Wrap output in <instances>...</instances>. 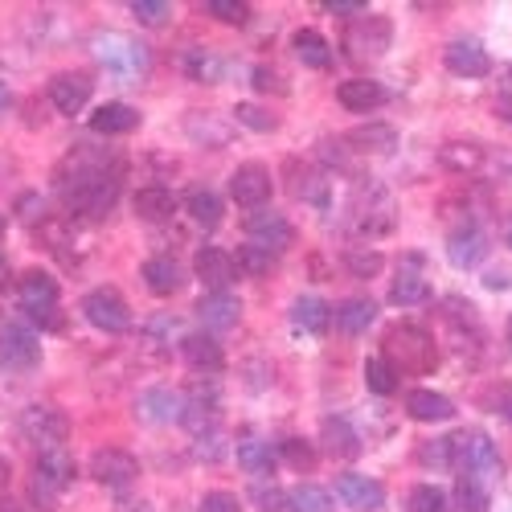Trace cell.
Listing matches in <instances>:
<instances>
[{"label": "cell", "instance_id": "obj_8", "mask_svg": "<svg viewBox=\"0 0 512 512\" xmlns=\"http://www.w3.org/2000/svg\"><path fill=\"white\" fill-rule=\"evenodd\" d=\"M17 300L37 324L58 328V320H54V312H58V279L50 271H25L17 279Z\"/></svg>", "mask_w": 512, "mask_h": 512}, {"label": "cell", "instance_id": "obj_2", "mask_svg": "<svg viewBox=\"0 0 512 512\" xmlns=\"http://www.w3.org/2000/svg\"><path fill=\"white\" fill-rule=\"evenodd\" d=\"M381 357H386L398 373H431L439 365L435 340L426 336V328H414V324H398L386 336V353Z\"/></svg>", "mask_w": 512, "mask_h": 512}, {"label": "cell", "instance_id": "obj_59", "mask_svg": "<svg viewBox=\"0 0 512 512\" xmlns=\"http://www.w3.org/2000/svg\"><path fill=\"white\" fill-rule=\"evenodd\" d=\"M5 484H9V459L0 455V488H5Z\"/></svg>", "mask_w": 512, "mask_h": 512}, {"label": "cell", "instance_id": "obj_28", "mask_svg": "<svg viewBox=\"0 0 512 512\" xmlns=\"http://www.w3.org/2000/svg\"><path fill=\"white\" fill-rule=\"evenodd\" d=\"M406 414L418 422H451L455 418V402L439 390H410L406 394Z\"/></svg>", "mask_w": 512, "mask_h": 512}, {"label": "cell", "instance_id": "obj_45", "mask_svg": "<svg viewBox=\"0 0 512 512\" xmlns=\"http://www.w3.org/2000/svg\"><path fill=\"white\" fill-rule=\"evenodd\" d=\"M132 17L148 29H164L173 21V5H168V0H132Z\"/></svg>", "mask_w": 512, "mask_h": 512}, {"label": "cell", "instance_id": "obj_22", "mask_svg": "<svg viewBox=\"0 0 512 512\" xmlns=\"http://www.w3.org/2000/svg\"><path fill=\"white\" fill-rule=\"evenodd\" d=\"M414 267H418V254H410L406 267L394 271V279H390V304H398V308H418V304H426V295H431V283H426V275L414 271Z\"/></svg>", "mask_w": 512, "mask_h": 512}, {"label": "cell", "instance_id": "obj_31", "mask_svg": "<svg viewBox=\"0 0 512 512\" xmlns=\"http://www.w3.org/2000/svg\"><path fill=\"white\" fill-rule=\"evenodd\" d=\"M140 279H144V287L152 295H173L181 287V263L173 259V254H156V259L144 263Z\"/></svg>", "mask_w": 512, "mask_h": 512}, {"label": "cell", "instance_id": "obj_56", "mask_svg": "<svg viewBox=\"0 0 512 512\" xmlns=\"http://www.w3.org/2000/svg\"><path fill=\"white\" fill-rule=\"evenodd\" d=\"M324 13H332V17H361L365 13V0H324Z\"/></svg>", "mask_w": 512, "mask_h": 512}, {"label": "cell", "instance_id": "obj_43", "mask_svg": "<svg viewBox=\"0 0 512 512\" xmlns=\"http://www.w3.org/2000/svg\"><path fill=\"white\" fill-rule=\"evenodd\" d=\"M406 508H410V512H451V500H447V492L435 488V484H418V488H410Z\"/></svg>", "mask_w": 512, "mask_h": 512}, {"label": "cell", "instance_id": "obj_41", "mask_svg": "<svg viewBox=\"0 0 512 512\" xmlns=\"http://www.w3.org/2000/svg\"><path fill=\"white\" fill-rule=\"evenodd\" d=\"M345 267H349L353 279H377L381 267H386V259H381L377 250H369V246H349L345 250Z\"/></svg>", "mask_w": 512, "mask_h": 512}, {"label": "cell", "instance_id": "obj_63", "mask_svg": "<svg viewBox=\"0 0 512 512\" xmlns=\"http://www.w3.org/2000/svg\"><path fill=\"white\" fill-rule=\"evenodd\" d=\"M508 246H512V226H508Z\"/></svg>", "mask_w": 512, "mask_h": 512}, {"label": "cell", "instance_id": "obj_26", "mask_svg": "<svg viewBox=\"0 0 512 512\" xmlns=\"http://www.w3.org/2000/svg\"><path fill=\"white\" fill-rule=\"evenodd\" d=\"M238 463L246 467L250 476H275V467H279V447L259 439L254 431H242V443H238Z\"/></svg>", "mask_w": 512, "mask_h": 512}, {"label": "cell", "instance_id": "obj_21", "mask_svg": "<svg viewBox=\"0 0 512 512\" xmlns=\"http://www.w3.org/2000/svg\"><path fill=\"white\" fill-rule=\"evenodd\" d=\"M181 357L197 373H222V365H226V349L218 345V336H213V332H189V336H181Z\"/></svg>", "mask_w": 512, "mask_h": 512}, {"label": "cell", "instance_id": "obj_47", "mask_svg": "<svg viewBox=\"0 0 512 512\" xmlns=\"http://www.w3.org/2000/svg\"><path fill=\"white\" fill-rule=\"evenodd\" d=\"M234 119L242 127H250V132H275V127H279V119L267 107H259V103H238L234 107Z\"/></svg>", "mask_w": 512, "mask_h": 512}, {"label": "cell", "instance_id": "obj_49", "mask_svg": "<svg viewBox=\"0 0 512 512\" xmlns=\"http://www.w3.org/2000/svg\"><path fill=\"white\" fill-rule=\"evenodd\" d=\"M250 500L259 504L263 512H291V492H283V488H275V484H254V492H250Z\"/></svg>", "mask_w": 512, "mask_h": 512}, {"label": "cell", "instance_id": "obj_58", "mask_svg": "<svg viewBox=\"0 0 512 512\" xmlns=\"http://www.w3.org/2000/svg\"><path fill=\"white\" fill-rule=\"evenodd\" d=\"M13 103V91H9V82H0V111H5Z\"/></svg>", "mask_w": 512, "mask_h": 512}, {"label": "cell", "instance_id": "obj_12", "mask_svg": "<svg viewBox=\"0 0 512 512\" xmlns=\"http://www.w3.org/2000/svg\"><path fill=\"white\" fill-rule=\"evenodd\" d=\"M91 476H95L103 488H127V484H136V476H140V459H136L132 451L103 447V451H95V459H91Z\"/></svg>", "mask_w": 512, "mask_h": 512}, {"label": "cell", "instance_id": "obj_57", "mask_svg": "<svg viewBox=\"0 0 512 512\" xmlns=\"http://www.w3.org/2000/svg\"><path fill=\"white\" fill-rule=\"evenodd\" d=\"M484 283H488V287H496V291H500V287H508V283H512V275H508V271H496V275H492V271H488V279H484Z\"/></svg>", "mask_w": 512, "mask_h": 512}, {"label": "cell", "instance_id": "obj_20", "mask_svg": "<svg viewBox=\"0 0 512 512\" xmlns=\"http://www.w3.org/2000/svg\"><path fill=\"white\" fill-rule=\"evenodd\" d=\"M336 496L345 500L349 508H357V512L386 508V488H381L373 476H357V472H345V476L336 480Z\"/></svg>", "mask_w": 512, "mask_h": 512}, {"label": "cell", "instance_id": "obj_14", "mask_svg": "<svg viewBox=\"0 0 512 512\" xmlns=\"http://www.w3.org/2000/svg\"><path fill=\"white\" fill-rule=\"evenodd\" d=\"M41 361V345L25 324H0V365L9 369H33Z\"/></svg>", "mask_w": 512, "mask_h": 512}, {"label": "cell", "instance_id": "obj_52", "mask_svg": "<svg viewBox=\"0 0 512 512\" xmlns=\"http://www.w3.org/2000/svg\"><path fill=\"white\" fill-rule=\"evenodd\" d=\"M201 512H242V500L234 496V492H205V500H201Z\"/></svg>", "mask_w": 512, "mask_h": 512}, {"label": "cell", "instance_id": "obj_60", "mask_svg": "<svg viewBox=\"0 0 512 512\" xmlns=\"http://www.w3.org/2000/svg\"><path fill=\"white\" fill-rule=\"evenodd\" d=\"M0 512H25L17 500H0Z\"/></svg>", "mask_w": 512, "mask_h": 512}, {"label": "cell", "instance_id": "obj_17", "mask_svg": "<svg viewBox=\"0 0 512 512\" xmlns=\"http://www.w3.org/2000/svg\"><path fill=\"white\" fill-rule=\"evenodd\" d=\"M50 103L58 115H82V107L91 103V78L78 74V70L54 74L50 78Z\"/></svg>", "mask_w": 512, "mask_h": 512}, {"label": "cell", "instance_id": "obj_32", "mask_svg": "<svg viewBox=\"0 0 512 512\" xmlns=\"http://www.w3.org/2000/svg\"><path fill=\"white\" fill-rule=\"evenodd\" d=\"M291 50H295V58H300L304 66H312V70H328L332 66V46H328V37L320 29H295Z\"/></svg>", "mask_w": 512, "mask_h": 512}, {"label": "cell", "instance_id": "obj_1", "mask_svg": "<svg viewBox=\"0 0 512 512\" xmlns=\"http://www.w3.org/2000/svg\"><path fill=\"white\" fill-rule=\"evenodd\" d=\"M451 467L463 476H472L480 484H496L504 476V459L496 451V443L484 431H459L451 435Z\"/></svg>", "mask_w": 512, "mask_h": 512}, {"label": "cell", "instance_id": "obj_54", "mask_svg": "<svg viewBox=\"0 0 512 512\" xmlns=\"http://www.w3.org/2000/svg\"><path fill=\"white\" fill-rule=\"evenodd\" d=\"M250 87L254 91H267V95H283V82H279V74L271 66H254L250 70Z\"/></svg>", "mask_w": 512, "mask_h": 512}, {"label": "cell", "instance_id": "obj_64", "mask_svg": "<svg viewBox=\"0 0 512 512\" xmlns=\"http://www.w3.org/2000/svg\"><path fill=\"white\" fill-rule=\"evenodd\" d=\"M0 230H5V218H0Z\"/></svg>", "mask_w": 512, "mask_h": 512}, {"label": "cell", "instance_id": "obj_62", "mask_svg": "<svg viewBox=\"0 0 512 512\" xmlns=\"http://www.w3.org/2000/svg\"><path fill=\"white\" fill-rule=\"evenodd\" d=\"M508 345H512V320H508Z\"/></svg>", "mask_w": 512, "mask_h": 512}, {"label": "cell", "instance_id": "obj_7", "mask_svg": "<svg viewBox=\"0 0 512 512\" xmlns=\"http://www.w3.org/2000/svg\"><path fill=\"white\" fill-rule=\"evenodd\" d=\"M21 435L37 447V451H46V447H66V435H70V422L58 406L50 402H33L25 406L21 414Z\"/></svg>", "mask_w": 512, "mask_h": 512}, {"label": "cell", "instance_id": "obj_30", "mask_svg": "<svg viewBox=\"0 0 512 512\" xmlns=\"http://www.w3.org/2000/svg\"><path fill=\"white\" fill-rule=\"evenodd\" d=\"M349 152H394L398 148V127L390 123H361L345 136Z\"/></svg>", "mask_w": 512, "mask_h": 512}, {"label": "cell", "instance_id": "obj_27", "mask_svg": "<svg viewBox=\"0 0 512 512\" xmlns=\"http://www.w3.org/2000/svg\"><path fill=\"white\" fill-rule=\"evenodd\" d=\"M91 127L99 136H127L140 127V111L132 103H99L91 115Z\"/></svg>", "mask_w": 512, "mask_h": 512}, {"label": "cell", "instance_id": "obj_36", "mask_svg": "<svg viewBox=\"0 0 512 512\" xmlns=\"http://www.w3.org/2000/svg\"><path fill=\"white\" fill-rule=\"evenodd\" d=\"M373 320H377V304L361 300V295H353V300H345L336 308V324H340V332H345V336H361Z\"/></svg>", "mask_w": 512, "mask_h": 512}, {"label": "cell", "instance_id": "obj_37", "mask_svg": "<svg viewBox=\"0 0 512 512\" xmlns=\"http://www.w3.org/2000/svg\"><path fill=\"white\" fill-rule=\"evenodd\" d=\"M234 267H238V275L263 279V275L275 271V254L263 250V246H254V242H246V246H238V254H234Z\"/></svg>", "mask_w": 512, "mask_h": 512}, {"label": "cell", "instance_id": "obj_18", "mask_svg": "<svg viewBox=\"0 0 512 512\" xmlns=\"http://www.w3.org/2000/svg\"><path fill=\"white\" fill-rule=\"evenodd\" d=\"M197 320L205 324V332H230L242 324V300L230 291H209L197 304Z\"/></svg>", "mask_w": 512, "mask_h": 512}, {"label": "cell", "instance_id": "obj_29", "mask_svg": "<svg viewBox=\"0 0 512 512\" xmlns=\"http://www.w3.org/2000/svg\"><path fill=\"white\" fill-rule=\"evenodd\" d=\"M291 193L300 201H312V205L328 209V201H332L328 173H320V168H312V164H291Z\"/></svg>", "mask_w": 512, "mask_h": 512}, {"label": "cell", "instance_id": "obj_34", "mask_svg": "<svg viewBox=\"0 0 512 512\" xmlns=\"http://www.w3.org/2000/svg\"><path fill=\"white\" fill-rule=\"evenodd\" d=\"M136 213L144 222H168L177 213V197L168 193L164 185H148V189L136 193Z\"/></svg>", "mask_w": 512, "mask_h": 512}, {"label": "cell", "instance_id": "obj_9", "mask_svg": "<svg viewBox=\"0 0 512 512\" xmlns=\"http://www.w3.org/2000/svg\"><path fill=\"white\" fill-rule=\"evenodd\" d=\"M82 312H87V320L99 332H127V328H132V308H127V300L115 287L87 291V295H82Z\"/></svg>", "mask_w": 512, "mask_h": 512}, {"label": "cell", "instance_id": "obj_42", "mask_svg": "<svg viewBox=\"0 0 512 512\" xmlns=\"http://www.w3.org/2000/svg\"><path fill=\"white\" fill-rule=\"evenodd\" d=\"M275 447H279V459L291 463L295 472H312V467H316V447L308 439H300V435H291V439H283Z\"/></svg>", "mask_w": 512, "mask_h": 512}, {"label": "cell", "instance_id": "obj_19", "mask_svg": "<svg viewBox=\"0 0 512 512\" xmlns=\"http://www.w3.org/2000/svg\"><path fill=\"white\" fill-rule=\"evenodd\" d=\"M181 426L193 439L222 431V414H218V398H213V390H193V398L181 406Z\"/></svg>", "mask_w": 512, "mask_h": 512}, {"label": "cell", "instance_id": "obj_33", "mask_svg": "<svg viewBox=\"0 0 512 512\" xmlns=\"http://www.w3.org/2000/svg\"><path fill=\"white\" fill-rule=\"evenodd\" d=\"M181 70L193 82H205V87H213V82H222V74H226V58H218V54L205 50V46H189L185 58H181Z\"/></svg>", "mask_w": 512, "mask_h": 512}, {"label": "cell", "instance_id": "obj_24", "mask_svg": "<svg viewBox=\"0 0 512 512\" xmlns=\"http://www.w3.org/2000/svg\"><path fill=\"white\" fill-rule=\"evenodd\" d=\"M320 443H324V451L336 455V459H357L361 447H365L361 435L353 431V422L340 418V414H328V418L320 422Z\"/></svg>", "mask_w": 512, "mask_h": 512}, {"label": "cell", "instance_id": "obj_25", "mask_svg": "<svg viewBox=\"0 0 512 512\" xmlns=\"http://www.w3.org/2000/svg\"><path fill=\"white\" fill-rule=\"evenodd\" d=\"M181 394L177 390H168V386H152V390H144L140 394V402H136V410H140V418L148 422V426H164V422H181Z\"/></svg>", "mask_w": 512, "mask_h": 512}, {"label": "cell", "instance_id": "obj_39", "mask_svg": "<svg viewBox=\"0 0 512 512\" xmlns=\"http://www.w3.org/2000/svg\"><path fill=\"white\" fill-rule=\"evenodd\" d=\"M365 386L373 390V394H381V398H386V394H394L398 390V369L386 361V357H369L365 361Z\"/></svg>", "mask_w": 512, "mask_h": 512}, {"label": "cell", "instance_id": "obj_48", "mask_svg": "<svg viewBox=\"0 0 512 512\" xmlns=\"http://www.w3.org/2000/svg\"><path fill=\"white\" fill-rule=\"evenodd\" d=\"M173 336H177V316H152L148 328H144V345L148 349H164L173 345Z\"/></svg>", "mask_w": 512, "mask_h": 512}, {"label": "cell", "instance_id": "obj_4", "mask_svg": "<svg viewBox=\"0 0 512 512\" xmlns=\"http://www.w3.org/2000/svg\"><path fill=\"white\" fill-rule=\"evenodd\" d=\"M74 484V459L66 447H46L37 451L33 463V480H29V500H41V508H50L58 500V492H66Z\"/></svg>", "mask_w": 512, "mask_h": 512}, {"label": "cell", "instance_id": "obj_40", "mask_svg": "<svg viewBox=\"0 0 512 512\" xmlns=\"http://www.w3.org/2000/svg\"><path fill=\"white\" fill-rule=\"evenodd\" d=\"M451 500H455L459 512H488V484H480L472 476H459Z\"/></svg>", "mask_w": 512, "mask_h": 512}, {"label": "cell", "instance_id": "obj_53", "mask_svg": "<svg viewBox=\"0 0 512 512\" xmlns=\"http://www.w3.org/2000/svg\"><path fill=\"white\" fill-rule=\"evenodd\" d=\"M447 320H451V324H463V328H480V316H476V308L467 304V300H455V295L447 300Z\"/></svg>", "mask_w": 512, "mask_h": 512}, {"label": "cell", "instance_id": "obj_3", "mask_svg": "<svg viewBox=\"0 0 512 512\" xmlns=\"http://www.w3.org/2000/svg\"><path fill=\"white\" fill-rule=\"evenodd\" d=\"M439 164L455 177H500L512 168V156H504L500 148L472 144V140H451L439 148Z\"/></svg>", "mask_w": 512, "mask_h": 512}, {"label": "cell", "instance_id": "obj_16", "mask_svg": "<svg viewBox=\"0 0 512 512\" xmlns=\"http://www.w3.org/2000/svg\"><path fill=\"white\" fill-rule=\"evenodd\" d=\"M193 271H197V279H201L209 291H230V283L238 279L234 254L222 250V246H201L197 259H193Z\"/></svg>", "mask_w": 512, "mask_h": 512}, {"label": "cell", "instance_id": "obj_51", "mask_svg": "<svg viewBox=\"0 0 512 512\" xmlns=\"http://www.w3.org/2000/svg\"><path fill=\"white\" fill-rule=\"evenodd\" d=\"M418 459L426 467H451V439H431V443L418 451Z\"/></svg>", "mask_w": 512, "mask_h": 512}, {"label": "cell", "instance_id": "obj_13", "mask_svg": "<svg viewBox=\"0 0 512 512\" xmlns=\"http://www.w3.org/2000/svg\"><path fill=\"white\" fill-rule=\"evenodd\" d=\"M443 62H447V70L459 74V78H484V74L492 70V58H488V50H484L480 37H455V41H447Z\"/></svg>", "mask_w": 512, "mask_h": 512}, {"label": "cell", "instance_id": "obj_35", "mask_svg": "<svg viewBox=\"0 0 512 512\" xmlns=\"http://www.w3.org/2000/svg\"><path fill=\"white\" fill-rule=\"evenodd\" d=\"M328 320H332V312H328L324 300H316V295H300V300L291 304V324L304 328V332H312V336L328 332Z\"/></svg>", "mask_w": 512, "mask_h": 512}, {"label": "cell", "instance_id": "obj_6", "mask_svg": "<svg viewBox=\"0 0 512 512\" xmlns=\"http://www.w3.org/2000/svg\"><path fill=\"white\" fill-rule=\"evenodd\" d=\"M390 41H394V25H390V17H381V13H361L345 29V50L357 62H377L381 54L390 50Z\"/></svg>", "mask_w": 512, "mask_h": 512}, {"label": "cell", "instance_id": "obj_5", "mask_svg": "<svg viewBox=\"0 0 512 512\" xmlns=\"http://www.w3.org/2000/svg\"><path fill=\"white\" fill-rule=\"evenodd\" d=\"M95 58L103 70H111L119 82H132L148 70V46L144 41H132L123 33H103L95 37Z\"/></svg>", "mask_w": 512, "mask_h": 512}, {"label": "cell", "instance_id": "obj_23", "mask_svg": "<svg viewBox=\"0 0 512 512\" xmlns=\"http://www.w3.org/2000/svg\"><path fill=\"white\" fill-rule=\"evenodd\" d=\"M336 99H340V107L345 111H353V115H365V111H377V107H386V87L381 82H373V78H349V82H340L336 87Z\"/></svg>", "mask_w": 512, "mask_h": 512}, {"label": "cell", "instance_id": "obj_46", "mask_svg": "<svg viewBox=\"0 0 512 512\" xmlns=\"http://www.w3.org/2000/svg\"><path fill=\"white\" fill-rule=\"evenodd\" d=\"M291 512H332L328 488H316V484L295 488V492H291Z\"/></svg>", "mask_w": 512, "mask_h": 512}, {"label": "cell", "instance_id": "obj_38", "mask_svg": "<svg viewBox=\"0 0 512 512\" xmlns=\"http://www.w3.org/2000/svg\"><path fill=\"white\" fill-rule=\"evenodd\" d=\"M185 209H189V218L197 222V226H205V230H213L222 222V201L213 197L209 189H193L189 197H185Z\"/></svg>", "mask_w": 512, "mask_h": 512}, {"label": "cell", "instance_id": "obj_44", "mask_svg": "<svg viewBox=\"0 0 512 512\" xmlns=\"http://www.w3.org/2000/svg\"><path fill=\"white\" fill-rule=\"evenodd\" d=\"M189 136H197V144H209V148H218V144H226V127L218 123V115L213 111H197L193 119H189Z\"/></svg>", "mask_w": 512, "mask_h": 512}, {"label": "cell", "instance_id": "obj_61", "mask_svg": "<svg viewBox=\"0 0 512 512\" xmlns=\"http://www.w3.org/2000/svg\"><path fill=\"white\" fill-rule=\"evenodd\" d=\"M5 279H9V263H5V254H0V287H5Z\"/></svg>", "mask_w": 512, "mask_h": 512}, {"label": "cell", "instance_id": "obj_55", "mask_svg": "<svg viewBox=\"0 0 512 512\" xmlns=\"http://www.w3.org/2000/svg\"><path fill=\"white\" fill-rule=\"evenodd\" d=\"M496 111H500V119H508V123H512V66H504V74H500V91H496Z\"/></svg>", "mask_w": 512, "mask_h": 512}, {"label": "cell", "instance_id": "obj_15", "mask_svg": "<svg viewBox=\"0 0 512 512\" xmlns=\"http://www.w3.org/2000/svg\"><path fill=\"white\" fill-rule=\"evenodd\" d=\"M447 259H451L459 271L480 267V263L488 259V234H484V226L463 222L459 230H451V238H447Z\"/></svg>", "mask_w": 512, "mask_h": 512}, {"label": "cell", "instance_id": "obj_50", "mask_svg": "<svg viewBox=\"0 0 512 512\" xmlns=\"http://www.w3.org/2000/svg\"><path fill=\"white\" fill-rule=\"evenodd\" d=\"M209 17H218L222 25H246L250 21V5L246 0H209Z\"/></svg>", "mask_w": 512, "mask_h": 512}, {"label": "cell", "instance_id": "obj_10", "mask_svg": "<svg viewBox=\"0 0 512 512\" xmlns=\"http://www.w3.org/2000/svg\"><path fill=\"white\" fill-rule=\"evenodd\" d=\"M242 226H246L250 242H254V246H263V250H271L275 259L295 242V226L283 218V213H275V209H250Z\"/></svg>", "mask_w": 512, "mask_h": 512}, {"label": "cell", "instance_id": "obj_11", "mask_svg": "<svg viewBox=\"0 0 512 512\" xmlns=\"http://www.w3.org/2000/svg\"><path fill=\"white\" fill-rule=\"evenodd\" d=\"M271 173H267V164L259 160H246L234 168V177H230V197L242 205V209H267L271 201Z\"/></svg>", "mask_w": 512, "mask_h": 512}]
</instances>
